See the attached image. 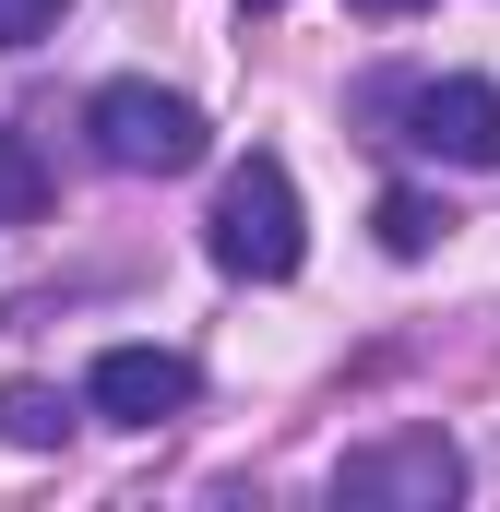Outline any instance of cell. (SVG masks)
I'll use <instances>...</instances> for the list:
<instances>
[{
  "label": "cell",
  "instance_id": "cell-1",
  "mask_svg": "<svg viewBox=\"0 0 500 512\" xmlns=\"http://www.w3.org/2000/svg\"><path fill=\"white\" fill-rule=\"evenodd\" d=\"M84 131H96V155L108 167H131V179H191L203 155H215V120L179 96V84H96V108H84Z\"/></svg>",
  "mask_w": 500,
  "mask_h": 512
},
{
  "label": "cell",
  "instance_id": "cell-2",
  "mask_svg": "<svg viewBox=\"0 0 500 512\" xmlns=\"http://www.w3.org/2000/svg\"><path fill=\"white\" fill-rule=\"evenodd\" d=\"M203 251L227 262V274H250V286H286V274H298L310 227H298V179H286L274 155L227 167V191H215V215H203Z\"/></svg>",
  "mask_w": 500,
  "mask_h": 512
},
{
  "label": "cell",
  "instance_id": "cell-3",
  "mask_svg": "<svg viewBox=\"0 0 500 512\" xmlns=\"http://www.w3.org/2000/svg\"><path fill=\"white\" fill-rule=\"evenodd\" d=\"M334 501H358V512H441V501H465V453H453L441 429L370 441V453L334 465Z\"/></svg>",
  "mask_w": 500,
  "mask_h": 512
},
{
  "label": "cell",
  "instance_id": "cell-4",
  "mask_svg": "<svg viewBox=\"0 0 500 512\" xmlns=\"http://www.w3.org/2000/svg\"><path fill=\"white\" fill-rule=\"evenodd\" d=\"M191 393H203V370H191L179 346H108V358L84 370V405H96L108 429H167Z\"/></svg>",
  "mask_w": 500,
  "mask_h": 512
},
{
  "label": "cell",
  "instance_id": "cell-5",
  "mask_svg": "<svg viewBox=\"0 0 500 512\" xmlns=\"http://www.w3.org/2000/svg\"><path fill=\"white\" fill-rule=\"evenodd\" d=\"M405 143L441 155V167H500V84H477V72L417 84L405 96Z\"/></svg>",
  "mask_w": 500,
  "mask_h": 512
},
{
  "label": "cell",
  "instance_id": "cell-6",
  "mask_svg": "<svg viewBox=\"0 0 500 512\" xmlns=\"http://www.w3.org/2000/svg\"><path fill=\"white\" fill-rule=\"evenodd\" d=\"M370 227H381V251H393V262H429L441 239H453V203H441V191H381Z\"/></svg>",
  "mask_w": 500,
  "mask_h": 512
},
{
  "label": "cell",
  "instance_id": "cell-7",
  "mask_svg": "<svg viewBox=\"0 0 500 512\" xmlns=\"http://www.w3.org/2000/svg\"><path fill=\"white\" fill-rule=\"evenodd\" d=\"M60 429H72V393L0 382V441H12V453H60Z\"/></svg>",
  "mask_w": 500,
  "mask_h": 512
},
{
  "label": "cell",
  "instance_id": "cell-8",
  "mask_svg": "<svg viewBox=\"0 0 500 512\" xmlns=\"http://www.w3.org/2000/svg\"><path fill=\"white\" fill-rule=\"evenodd\" d=\"M36 215H48V167L24 131H0V227H36Z\"/></svg>",
  "mask_w": 500,
  "mask_h": 512
},
{
  "label": "cell",
  "instance_id": "cell-9",
  "mask_svg": "<svg viewBox=\"0 0 500 512\" xmlns=\"http://www.w3.org/2000/svg\"><path fill=\"white\" fill-rule=\"evenodd\" d=\"M60 12H72V0H0V48H36V36H60Z\"/></svg>",
  "mask_w": 500,
  "mask_h": 512
},
{
  "label": "cell",
  "instance_id": "cell-10",
  "mask_svg": "<svg viewBox=\"0 0 500 512\" xmlns=\"http://www.w3.org/2000/svg\"><path fill=\"white\" fill-rule=\"evenodd\" d=\"M358 12H370V24H393V12H429V0H358Z\"/></svg>",
  "mask_w": 500,
  "mask_h": 512
},
{
  "label": "cell",
  "instance_id": "cell-11",
  "mask_svg": "<svg viewBox=\"0 0 500 512\" xmlns=\"http://www.w3.org/2000/svg\"><path fill=\"white\" fill-rule=\"evenodd\" d=\"M250 12H286V0H250Z\"/></svg>",
  "mask_w": 500,
  "mask_h": 512
}]
</instances>
